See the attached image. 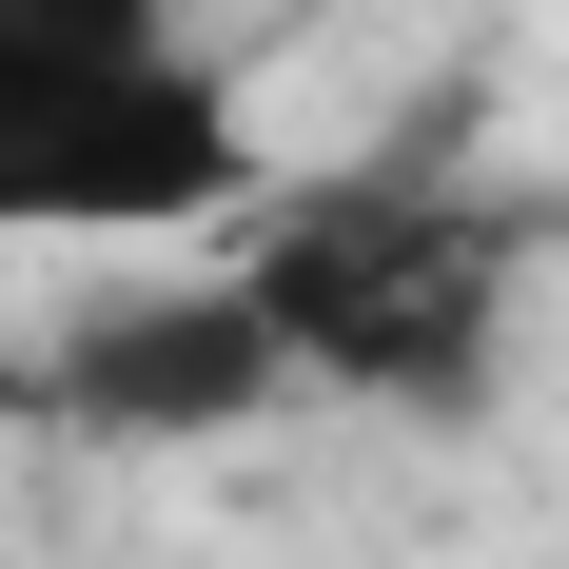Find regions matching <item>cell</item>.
<instances>
[{
    "label": "cell",
    "instance_id": "obj_2",
    "mask_svg": "<svg viewBox=\"0 0 569 569\" xmlns=\"http://www.w3.org/2000/svg\"><path fill=\"white\" fill-rule=\"evenodd\" d=\"M276 118L177 0H0V236H236Z\"/></svg>",
    "mask_w": 569,
    "mask_h": 569
},
{
    "label": "cell",
    "instance_id": "obj_1",
    "mask_svg": "<svg viewBox=\"0 0 569 569\" xmlns=\"http://www.w3.org/2000/svg\"><path fill=\"white\" fill-rule=\"evenodd\" d=\"M569 197L511 158H471L452 118H412V138H353V158L295 177L217 236L236 295H256V335H276L295 412H373V432H471L491 373H511V315L550 276Z\"/></svg>",
    "mask_w": 569,
    "mask_h": 569
},
{
    "label": "cell",
    "instance_id": "obj_3",
    "mask_svg": "<svg viewBox=\"0 0 569 569\" xmlns=\"http://www.w3.org/2000/svg\"><path fill=\"white\" fill-rule=\"evenodd\" d=\"M20 412L79 432V452H236V432L295 412V373H276V335H256L236 256H177V276L79 295V315L20 353Z\"/></svg>",
    "mask_w": 569,
    "mask_h": 569
}]
</instances>
